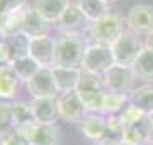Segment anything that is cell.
<instances>
[{"mask_svg": "<svg viewBox=\"0 0 153 145\" xmlns=\"http://www.w3.org/2000/svg\"><path fill=\"white\" fill-rule=\"evenodd\" d=\"M123 33H124V17L119 12H107L100 19L90 22L88 29L82 34V38L87 43V46H112Z\"/></svg>", "mask_w": 153, "mask_h": 145, "instance_id": "obj_1", "label": "cell"}, {"mask_svg": "<svg viewBox=\"0 0 153 145\" xmlns=\"http://www.w3.org/2000/svg\"><path fill=\"white\" fill-rule=\"evenodd\" d=\"M76 92L80 96L87 113H100L102 114L104 99L105 94H107V87L104 84L102 75L82 70V78H80V84L76 87Z\"/></svg>", "mask_w": 153, "mask_h": 145, "instance_id": "obj_2", "label": "cell"}, {"mask_svg": "<svg viewBox=\"0 0 153 145\" xmlns=\"http://www.w3.org/2000/svg\"><path fill=\"white\" fill-rule=\"evenodd\" d=\"M87 50V43L82 36L76 34H61L56 39L55 67L80 68Z\"/></svg>", "mask_w": 153, "mask_h": 145, "instance_id": "obj_3", "label": "cell"}, {"mask_svg": "<svg viewBox=\"0 0 153 145\" xmlns=\"http://www.w3.org/2000/svg\"><path fill=\"white\" fill-rule=\"evenodd\" d=\"M143 48H145V43H141L140 36L129 29L124 31L111 46L116 65H121V67H133V63L136 61Z\"/></svg>", "mask_w": 153, "mask_h": 145, "instance_id": "obj_4", "label": "cell"}, {"mask_svg": "<svg viewBox=\"0 0 153 145\" xmlns=\"http://www.w3.org/2000/svg\"><path fill=\"white\" fill-rule=\"evenodd\" d=\"M112 65H116L114 55L111 46H102V45H90L85 50V56L82 61V70L97 75H104Z\"/></svg>", "mask_w": 153, "mask_h": 145, "instance_id": "obj_5", "label": "cell"}, {"mask_svg": "<svg viewBox=\"0 0 153 145\" xmlns=\"http://www.w3.org/2000/svg\"><path fill=\"white\" fill-rule=\"evenodd\" d=\"M102 77H104V84L109 92H116V94H123L129 97L133 94V90L136 89L134 87L136 75L133 73L131 67L112 65Z\"/></svg>", "mask_w": 153, "mask_h": 145, "instance_id": "obj_6", "label": "cell"}, {"mask_svg": "<svg viewBox=\"0 0 153 145\" xmlns=\"http://www.w3.org/2000/svg\"><path fill=\"white\" fill-rule=\"evenodd\" d=\"M55 26L63 34H76V36H82L88 29L90 21L85 17V14L80 10V7L76 5V4H70V7L63 12V16L58 19V22Z\"/></svg>", "mask_w": 153, "mask_h": 145, "instance_id": "obj_7", "label": "cell"}, {"mask_svg": "<svg viewBox=\"0 0 153 145\" xmlns=\"http://www.w3.org/2000/svg\"><path fill=\"white\" fill-rule=\"evenodd\" d=\"M126 26L134 34H148L153 31V7L148 4L133 5L126 16Z\"/></svg>", "mask_w": 153, "mask_h": 145, "instance_id": "obj_8", "label": "cell"}, {"mask_svg": "<svg viewBox=\"0 0 153 145\" xmlns=\"http://www.w3.org/2000/svg\"><path fill=\"white\" fill-rule=\"evenodd\" d=\"M58 114H60V118L63 121L78 123L80 125V121L87 114V109H85L76 90L58 96Z\"/></svg>", "mask_w": 153, "mask_h": 145, "instance_id": "obj_9", "label": "cell"}, {"mask_svg": "<svg viewBox=\"0 0 153 145\" xmlns=\"http://www.w3.org/2000/svg\"><path fill=\"white\" fill-rule=\"evenodd\" d=\"M55 53H56V41L49 36L33 38L29 41V56L34 61H38V65L41 68L55 67Z\"/></svg>", "mask_w": 153, "mask_h": 145, "instance_id": "obj_10", "label": "cell"}, {"mask_svg": "<svg viewBox=\"0 0 153 145\" xmlns=\"http://www.w3.org/2000/svg\"><path fill=\"white\" fill-rule=\"evenodd\" d=\"M26 87H27L29 94L33 96V99L56 97V94H58L51 68H39V72L26 82Z\"/></svg>", "mask_w": 153, "mask_h": 145, "instance_id": "obj_11", "label": "cell"}, {"mask_svg": "<svg viewBox=\"0 0 153 145\" xmlns=\"http://www.w3.org/2000/svg\"><path fill=\"white\" fill-rule=\"evenodd\" d=\"M153 142V125L148 114L138 121L124 126V144L123 145H148Z\"/></svg>", "mask_w": 153, "mask_h": 145, "instance_id": "obj_12", "label": "cell"}, {"mask_svg": "<svg viewBox=\"0 0 153 145\" xmlns=\"http://www.w3.org/2000/svg\"><path fill=\"white\" fill-rule=\"evenodd\" d=\"M21 132L29 138L31 145H58L60 142V126L56 123H34Z\"/></svg>", "mask_w": 153, "mask_h": 145, "instance_id": "obj_13", "label": "cell"}, {"mask_svg": "<svg viewBox=\"0 0 153 145\" xmlns=\"http://www.w3.org/2000/svg\"><path fill=\"white\" fill-rule=\"evenodd\" d=\"M49 22L39 14L34 7H26L22 10V34H26L29 39L48 36Z\"/></svg>", "mask_w": 153, "mask_h": 145, "instance_id": "obj_14", "label": "cell"}, {"mask_svg": "<svg viewBox=\"0 0 153 145\" xmlns=\"http://www.w3.org/2000/svg\"><path fill=\"white\" fill-rule=\"evenodd\" d=\"M53 77L58 89V94H66L76 90L80 78H82V68H65V67H53Z\"/></svg>", "mask_w": 153, "mask_h": 145, "instance_id": "obj_15", "label": "cell"}, {"mask_svg": "<svg viewBox=\"0 0 153 145\" xmlns=\"http://www.w3.org/2000/svg\"><path fill=\"white\" fill-rule=\"evenodd\" d=\"M34 118L38 123H56L58 114V97H43V99H33L31 102Z\"/></svg>", "mask_w": 153, "mask_h": 145, "instance_id": "obj_16", "label": "cell"}, {"mask_svg": "<svg viewBox=\"0 0 153 145\" xmlns=\"http://www.w3.org/2000/svg\"><path fill=\"white\" fill-rule=\"evenodd\" d=\"M70 0H36L34 9L48 21L49 24H56L63 12L70 7Z\"/></svg>", "mask_w": 153, "mask_h": 145, "instance_id": "obj_17", "label": "cell"}, {"mask_svg": "<svg viewBox=\"0 0 153 145\" xmlns=\"http://www.w3.org/2000/svg\"><path fill=\"white\" fill-rule=\"evenodd\" d=\"M104 128H105V114H100V113H87L85 118L80 121L82 133L94 142H99L102 138Z\"/></svg>", "mask_w": 153, "mask_h": 145, "instance_id": "obj_18", "label": "cell"}, {"mask_svg": "<svg viewBox=\"0 0 153 145\" xmlns=\"http://www.w3.org/2000/svg\"><path fill=\"white\" fill-rule=\"evenodd\" d=\"M104 145H123L124 144V125L116 114L105 116V128L102 138L99 140Z\"/></svg>", "mask_w": 153, "mask_h": 145, "instance_id": "obj_19", "label": "cell"}, {"mask_svg": "<svg viewBox=\"0 0 153 145\" xmlns=\"http://www.w3.org/2000/svg\"><path fill=\"white\" fill-rule=\"evenodd\" d=\"M131 70L138 80H141L145 84H153V50L143 48L136 61L133 63Z\"/></svg>", "mask_w": 153, "mask_h": 145, "instance_id": "obj_20", "label": "cell"}, {"mask_svg": "<svg viewBox=\"0 0 153 145\" xmlns=\"http://www.w3.org/2000/svg\"><path fill=\"white\" fill-rule=\"evenodd\" d=\"M19 87H21V78L17 77V73L10 67L4 68L0 72V99L2 101L14 99L19 92Z\"/></svg>", "mask_w": 153, "mask_h": 145, "instance_id": "obj_21", "label": "cell"}, {"mask_svg": "<svg viewBox=\"0 0 153 145\" xmlns=\"http://www.w3.org/2000/svg\"><path fill=\"white\" fill-rule=\"evenodd\" d=\"M29 41H31V39L22 33L5 38L4 45H5L7 55H9V58H10V63L16 61V60H19V58L29 56Z\"/></svg>", "mask_w": 153, "mask_h": 145, "instance_id": "obj_22", "label": "cell"}, {"mask_svg": "<svg viewBox=\"0 0 153 145\" xmlns=\"http://www.w3.org/2000/svg\"><path fill=\"white\" fill-rule=\"evenodd\" d=\"M12 118H14V126L17 130H26L29 126H33L34 123H38L34 118L31 104L24 102V101L12 102Z\"/></svg>", "mask_w": 153, "mask_h": 145, "instance_id": "obj_23", "label": "cell"}, {"mask_svg": "<svg viewBox=\"0 0 153 145\" xmlns=\"http://www.w3.org/2000/svg\"><path fill=\"white\" fill-rule=\"evenodd\" d=\"M129 102L140 108L145 114L153 113V84H143L141 87H136L129 96Z\"/></svg>", "mask_w": 153, "mask_h": 145, "instance_id": "obj_24", "label": "cell"}, {"mask_svg": "<svg viewBox=\"0 0 153 145\" xmlns=\"http://www.w3.org/2000/svg\"><path fill=\"white\" fill-rule=\"evenodd\" d=\"M10 68L17 73V77L21 78V82H27L29 78H33L36 73L39 72V65L38 61H34L31 56H24V58H19V60L12 61L10 63Z\"/></svg>", "mask_w": 153, "mask_h": 145, "instance_id": "obj_25", "label": "cell"}, {"mask_svg": "<svg viewBox=\"0 0 153 145\" xmlns=\"http://www.w3.org/2000/svg\"><path fill=\"white\" fill-rule=\"evenodd\" d=\"M76 5L80 7V10L85 14L88 21H97L102 16H105L109 10V5L102 0H76Z\"/></svg>", "mask_w": 153, "mask_h": 145, "instance_id": "obj_26", "label": "cell"}, {"mask_svg": "<svg viewBox=\"0 0 153 145\" xmlns=\"http://www.w3.org/2000/svg\"><path fill=\"white\" fill-rule=\"evenodd\" d=\"M0 31L5 38L22 33V10L10 12L0 17Z\"/></svg>", "mask_w": 153, "mask_h": 145, "instance_id": "obj_27", "label": "cell"}, {"mask_svg": "<svg viewBox=\"0 0 153 145\" xmlns=\"http://www.w3.org/2000/svg\"><path fill=\"white\" fill-rule=\"evenodd\" d=\"M129 102V97L123 94H116V92H109L105 94L104 99V109H102V114L109 116V114H116V113H121L126 108V104Z\"/></svg>", "mask_w": 153, "mask_h": 145, "instance_id": "obj_28", "label": "cell"}, {"mask_svg": "<svg viewBox=\"0 0 153 145\" xmlns=\"http://www.w3.org/2000/svg\"><path fill=\"white\" fill-rule=\"evenodd\" d=\"M16 128L12 118V102L0 99V138Z\"/></svg>", "mask_w": 153, "mask_h": 145, "instance_id": "obj_29", "label": "cell"}, {"mask_svg": "<svg viewBox=\"0 0 153 145\" xmlns=\"http://www.w3.org/2000/svg\"><path fill=\"white\" fill-rule=\"evenodd\" d=\"M141 116H145V113L140 109V108H136L134 104H131V102H128L126 104V108L121 111V114H119V120L123 121V125H131V123H134V121H138Z\"/></svg>", "mask_w": 153, "mask_h": 145, "instance_id": "obj_30", "label": "cell"}, {"mask_svg": "<svg viewBox=\"0 0 153 145\" xmlns=\"http://www.w3.org/2000/svg\"><path fill=\"white\" fill-rule=\"evenodd\" d=\"M0 145H31V142L21 130L14 128L12 132H9L0 138Z\"/></svg>", "mask_w": 153, "mask_h": 145, "instance_id": "obj_31", "label": "cell"}, {"mask_svg": "<svg viewBox=\"0 0 153 145\" xmlns=\"http://www.w3.org/2000/svg\"><path fill=\"white\" fill-rule=\"evenodd\" d=\"M27 0H0V17L10 14V12H19L26 9Z\"/></svg>", "mask_w": 153, "mask_h": 145, "instance_id": "obj_32", "label": "cell"}, {"mask_svg": "<svg viewBox=\"0 0 153 145\" xmlns=\"http://www.w3.org/2000/svg\"><path fill=\"white\" fill-rule=\"evenodd\" d=\"M145 48H148V50H153V31L148 34L146 38H145Z\"/></svg>", "mask_w": 153, "mask_h": 145, "instance_id": "obj_33", "label": "cell"}, {"mask_svg": "<svg viewBox=\"0 0 153 145\" xmlns=\"http://www.w3.org/2000/svg\"><path fill=\"white\" fill-rule=\"evenodd\" d=\"M4 41H5V36H4V34H2V31H0V45H2V43H4Z\"/></svg>", "mask_w": 153, "mask_h": 145, "instance_id": "obj_34", "label": "cell"}, {"mask_svg": "<svg viewBox=\"0 0 153 145\" xmlns=\"http://www.w3.org/2000/svg\"><path fill=\"white\" fill-rule=\"evenodd\" d=\"M102 2H105L107 5H111V4H114V2H117V0H102Z\"/></svg>", "mask_w": 153, "mask_h": 145, "instance_id": "obj_35", "label": "cell"}, {"mask_svg": "<svg viewBox=\"0 0 153 145\" xmlns=\"http://www.w3.org/2000/svg\"><path fill=\"white\" fill-rule=\"evenodd\" d=\"M148 116H150V120H152V125H153V113H150Z\"/></svg>", "mask_w": 153, "mask_h": 145, "instance_id": "obj_36", "label": "cell"}, {"mask_svg": "<svg viewBox=\"0 0 153 145\" xmlns=\"http://www.w3.org/2000/svg\"><path fill=\"white\" fill-rule=\"evenodd\" d=\"M94 145H104V144H100V142H95V144H94Z\"/></svg>", "mask_w": 153, "mask_h": 145, "instance_id": "obj_37", "label": "cell"}, {"mask_svg": "<svg viewBox=\"0 0 153 145\" xmlns=\"http://www.w3.org/2000/svg\"><path fill=\"white\" fill-rule=\"evenodd\" d=\"M148 145H153V142H152V144H148Z\"/></svg>", "mask_w": 153, "mask_h": 145, "instance_id": "obj_38", "label": "cell"}]
</instances>
